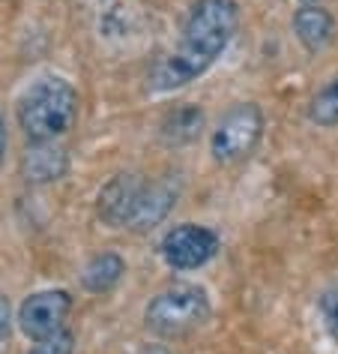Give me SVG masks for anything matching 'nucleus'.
Instances as JSON below:
<instances>
[{
    "label": "nucleus",
    "instance_id": "1",
    "mask_svg": "<svg viewBox=\"0 0 338 354\" xmlns=\"http://www.w3.org/2000/svg\"><path fill=\"white\" fill-rule=\"evenodd\" d=\"M239 10L234 0H195L186 15L180 42L150 73V91L168 93L203 75L234 39Z\"/></svg>",
    "mask_w": 338,
    "mask_h": 354
},
{
    "label": "nucleus",
    "instance_id": "2",
    "mask_svg": "<svg viewBox=\"0 0 338 354\" xmlns=\"http://www.w3.org/2000/svg\"><path fill=\"white\" fill-rule=\"evenodd\" d=\"M78 114V93L63 78H39L19 102V127L28 141H57Z\"/></svg>",
    "mask_w": 338,
    "mask_h": 354
},
{
    "label": "nucleus",
    "instance_id": "3",
    "mask_svg": "<svg viewBox=\"0 0 338 354\" xmlns=\"http://www.w3.org/2000/svg\"><path fill=\"white\" fill-rule=\"evenodd\" d=\"M210 318V297L195 282H174L162 288L144 309V322L159 336H186Z\"/></svg>",
    "mask_w": 338,
    "mask_h": 354
},
{
    "label": "nucleus",
    "instance_id": "4",
    "mask_svg": "<svg viewBox=\"0 0 338 354\" xmlns=\"http://www.w3.org/2000/svg\"><path fill=\"white\" fill-rule=\"evenodd\" d=\"M264 136V114L255 102H237L221 114L210 136V153L219 165L243 162Z\"/></svg>",
    "mask_w": 338,
    "mask_h": 354
},
{
    "label": "nucleus",
    "instance_id": "5",
    "mask_svg": "<svg viewBox=\"0 0 338 354\" xmlns=\"http://www.w3.org/2000/svg\"><path fill=\"white\" fill-rule=\"evenodd\" d=\"M219 252V234L207 225H177L162 237V259L174 270H198Z\"/></svg>",
    "mask_w": 338,
    "mask_h": 354
},
{
    "label": "nucleus",
    "instance_id": "6",
    "mask_svg": "<svg viewBox=\"0 0 338 354\" xmlns=\"http://www.w3.org/2000/svg\"><path fill=\"white\" fill-rule=\"evenodd\" d=\"M72 309V297L63 288H48V291H37L21 304L19 309V324L24 336H30L33 342L57 336L60 330H66V318Z\"/></svg>",
    "mask_w": 338,
    "mask_h": 354
},
{
    "label": "nucleus",
    "instance_id": "7",
    "mask_svg": "<svg viewBox=\"0 0 338 354\" xmlns=\"http://www.w3.org/2000/svg\"><path fill=\"white\" fill-rule=\"evenodd\" d=\"M141 180L138 174H117L111 177L108 183L99 192V201H96V210H99V219L111 228H129V219L135 214V201L141 196Z\"/></svg>",
    "mask_w": 338,
    "mask_h": 354
},
{
    "label": "nucleus",
    "instance_id": "8",
    "mask_svg": "<svg viewBox=\"0 0 338 354\" xmlns=\"http://www.w3.org/2000/svg\"><path fill=\"white\" fill-rule=\"evenodd\" d=\"M293 33L308 55H320L335 39V19L320 3H302L293 15Z\"/></svg>",
    "mask_w": 338,
    "mask_h": 354
},
{
    "label": "nucleus",
    "instance_id": "9",
    "mask_svg": "<svg viewBox=\"0 0 338 354\" xmlns=\"http://www.w3.org/2000/svg\"><path fill=\"white\" fill-rule=\"evenodd\" d=\"M21 168L30 183H51L66 174L69 156L57 141H30L28 150H24Z\"/></svg>",
    "mask_w": 338,
    "mask_h": 354
},
{
    "label": "nucleus",
    "instance_id": "10",
    "mask_svg": "<svg viewBox=\"0 0 338 354\" xmlns=\"http://www.w3.org/2000/svg\"><path fill=\"white\" fill-rule=\"evenodd\" d=\"M174 198H177V192L171 183H144L135 201V214L129 219V228L144 232V228L159 225L168 216V210L174 207Z\"/></svg>",
    "mask_w": 338,
    "mask_h": 354
},
{
    "label": "nucleus",
    "instance_id": "11",
    "mask_svg": "<svg viewBox=\"0 0 338 354\" xmlns=\"http://www.w3.org/2000/svg\"><path fill=\"white\" fill-rule=\"evenodd\" d=\"M123 273H126V261H123L117 252H102L84 264L81 282L93 295H105V291H111L123 279Z\"/></svg>",
    "mask_w": 338,
    "mask_h": 354
},
{
    "label": "nucleus",
    "instance_id": "12",
    "mask_svg": "<svg viewBox=\"0 0 338 354\" xmlns=\"http://www.w3.org/2000/svg\"><path fill=\"white\" fill-rule=\"evenodd\" d=\"M308 118L317 127H338V75L311 96Z\"/></svg>",
    "mask_w": 338,
    "mask_h": 354
},
{
    "label": "nucleus",
    "instance_id": "13",
    "mask_svg": "<svg viewBox=\"0 0 338 354\" xmlns=\"http://www.w3.org/2000/svg\"><path fill=\"white\" fill-rule=\"evenodd\" d=\"M320 318H324L326 333L338 342V282L320 295Z\"/></svg>",
    "mask_w": 338,
    "mask_h": 354
},
{
    "label": "nucleus",
    "instance_id": "14",
    "mask_svg": "<svg viewBox=\"0 0 338 354\" xmlns=\"http://www.w3.org/2000/svg\"><path fill=\"white\" fill-rule=\"evenodd\" d=\"M72 348H75V336L69 330H60L57 336L39 339L28 354H72Z\"/></svg>",
    "mask_w": 338,
    "mask_h": 354
},
{
    "label": "nucleus",
    "instance_id": "15",
    "mask_svg": "<svg viewBox=\"0 0 338 354\" xmlns=\"http://www.w3.org/2000/svg\"><path fill=\"white\" fill-rule=\"evenodd\" d=\"M10 322H12V315H10V300L0 297V342L10 336Z\"/></svg>",
    "mask_w": 338,
    "mask_h": 354
},
{
    "label": "nucleus",
    "instance_id": "16",
    "mask_svg": "<svg viewBox=\"0 0 338 354\" xmlns=\"http://www.w3.org/2000/svg\"><path fill=\"white\" fill-rule=\"evenodd\" d=\"M3 153H6V123L0 118V162H3Z\"/></svg>",
    "mask_w": 338,
    "mask_h": 354
},
{
    "label": "nucleus",
    "instance_id": "17",
    "mask_svg": "<svg viewBox=\"0 0 338 354\" xmlns=\"http://www.w3.org/2000/svg\"><path fill=\"white\" fill-rule=\"evenodd\" d=\"M141 354H171V351H168V348H162V345H153V348H144Z\"/></svg>",
    "mask_w": 338,
    "mask_h": 354
},
{
    "label": "nucleus",
    "instance_id": "18",
    "mask_svg": "<svg viewBox=\"0 0 338 354\" xmlns=\"http://www.w3.org/2000/svg\"><path fill=\"white\" fill-rule=\"evenodd\" d=\"M302 3H317V0H302Z\"/></svg>",
    "mask_w": 338,
    "mask_h": 354
}]
</instances>
